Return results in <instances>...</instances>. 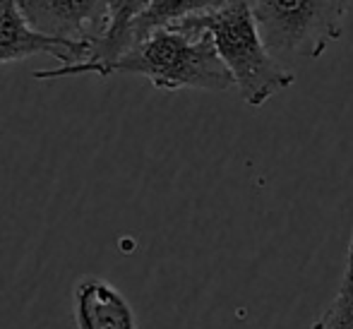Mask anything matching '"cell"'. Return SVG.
I'll list each match as a JSON object with an SVG mask.
<instances>
[{
  "label": "cell",
  "mask_w": 353,
  "mask_h": 329,
  "mask_svg": "<svg viewBox=\"0 0 353 329\" xmlns=\"http://www.w3.org/2000/svg\"><path fill=\"white\" fill-rule=\"evenodd\" d=\"M116 72L142 74L157 89H205V92H226L236 87L228 68L216 51L214 37L197 24L183 22L159 29L137 46H132L116 63L101 68V77Z\"/></svg>",
  "instance_id": "cell-1"
},
{
  "label": "cell",
  "mask_w": 353,
  "mask_h": 329,
  "mask_svg": "<svg viewBox=\"0 0 353 329\" xmlns=\"http://www.w3.org/2000/svg\"><path fill=\"white\" fill-rule=\"evenodd\" d=\"M188 22L207 29L214 37L219 56L248 106H262L296 79V74L262 43L250 0H226L210 12L188 17Z\"/></svg>",
  "instance_id": "cell-2"
},
{
  "label": "cell",
  "mask_w": 353,
  "mask_h": 329,
  "mask_svg": "<svg viewBox=\"0 0 353 329\" xmlns=\"http://www.w3.org/2000/svg\"><path fill=\"white\" fill-rule=\"evenodd\" d=\"M262 43L276 61L320 58L341 37L339 0H250Z\"/></svg>",
  "instance_id": "cell-3"
},
{
  "label": "cell",
  "mask_w": 353,
  "mask_h": 329,
  "mask_svg": "<svg viewBox=\"0 0 353 329\" xmlns=\"http://www.w3.org/2000/svg\"><path fill=\"white\" fill-rule=\"evenodd\" d=\"M34 32L61 43L89 46L111 29L108 0H17Z\"/></svg>",
  "instance_id": "cell-4"
},
{
  "label": "cell",
  "mask_w": 353,
  "mask_h": 329,
  "mask_svg": "<svg viewBox=\"0 0 353 329\" xmlns=\"http://www.w3.org/2000/svg\"><path fill=\"white\" fill-rule=\"evenodd\" d=\"M46 53L61 61L63 66L84 63L89 58V46L61 43L43 34L34 32L24 19L17 0H0V66L24 61V58Z\"/></svg>",
  "instance_id": "cell-5"
},
{
  "label": "cell",
  "mask_w": 353,
  "mask_h": 329,
  "mask_svg": "<svg viewBox=\"0 0 353 329\" xmlns=\"http://www.w3.org/2000/svg\"><path fill=\"white\" fill-rule=\"evenodd\" d=\"M149 0H108V10H111V29L108 34L89 48V58L84 63H74V66H61L51 70H37L32 74L34 79H58V77H72V74H87L116 63L121 56H125L130 43H128V34L130 27L137 22V17L147 10Z\"/></svg>",
  "instance_id": "cell-6"
},
{
  "label": "cell",
  "mask_w": 353,
  "mask_h": 329,
  "mask_svg": "<svg viewBox=\"0 0 353 329\" xmlns=\"http://www.w3.org/2000/svg\"><path fill=\"white\" fill-rule=\"evenodd\" d=\"M74 322L77 329H137L125 296L97 277H84L74 288Z\"/></svg>",
  "instance_id": "cell-7"
},
{
  "label": "cell",
  "mask_w": 353,
  "mask_h": 329,
  "mask_svg": "<svg viewBox=\"0 0 353 329\" xmlns=\"http://www.w3.org/2000/svg\"><path fill=\"white\" fill-rule=\"evenodd\" d=\"M223 3L226 0H149L147 10H144L140 17H137V22L130 27L128 43L132 48L140 41H144L147 37H152L154 32H159V29L173 27V24L183 22V19L195 17V14H205Z\"/></svg>",
  "instance_id": "cell-8"
},
{
  "label": "cell",
  "mask_w": 353,
  "mask_h": 329,
  "mask_svg": "<svg viewBox=\"0 0 353 329\" xmlns=\"http://www.w3.org/2000/svg\"><path fill=\"white\" fill-rule=\"evenodd\" d=\"M312 329H353V264H346L344 279L332 306L322 312Z\"/></svg>",
  "instance_id": "cell-9"
},
{
  "label": "cell",
  "mask_w": 353,
  "mask_h": 329,
  "mask_svg": "<svg viewBox=\"0 0 353 329\" xmlns=\"http://www.w3.org/2000/svg\"><path fill=\"white\" fill-rule=\"evenodd\" d=\"M339 3H341V8H344V12L346 10H351L353 12V0H339Z\"/></svg>",
  "instance_id": "cell-10"
},
{
  "label": "cell",
  "mask_w": 353,
  "mask_h": 329,
  "mask_svg": "<svg viewBox=\"0 0 353 329\" xmlns=\"http://www.w3.org/2000/svg\"><path fill=\"white\" fill-rule=\"evenodd\" d=\"M349 260L353 264V236H351V246H349Z\"/></svg>",
  "instance_id": "cell-11"
}]
</instances>
